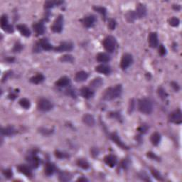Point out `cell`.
<instances>
[{"label": "cell", "instance_id": "11", "mask_svg": "<svg viewBox=\"0 0 182 182\" xmlns=\"http://www.w3.org/2000/svg\"><path fill=\"white\" fill-rule=\"evenodd\" d=\"M27 161L29 162L31 167L34 168V169L38 168L39 164L41 163L40 159L34 153H32V154H29V157L27 158Z\"/></svg>", "mask_w": 182, "mask_h": 182}, {"label": "cell", "instance_id": "47", "mask_svg": "<svg viewBox=\"0 0 182 182\" xmlns=\"http://www.w3.org/2000/svg\"><path fill=\"white\" fill-rule=\"evenodd\" d=\"M158 51H159V54L160 56H163L164 55H166L167 54V49H166L165 47L164 46V45H160L159 47V49H158Z\"/></svg>", "mask_w": 182, "mask_h": 182}, {"label": "cell", "instance_id": "14", "mask_svg": "<svg viewBox=\"0 0 182 182\" xmlns=\"http://www.w3.org/2000/svg\"><path fill=\"white\" fill-rule=\"evenodd\" d=\"M95 21H96V19H95V16L93 15H88L86 16V17H84L82 20V22H83V25L87 28H90V27H92L95 23Z\"/></svg>", "mask_w": 182, "mask_h": 182}, {"label": "cell", "instance_id": "23", "mask_svg": "<svg viewBox=\"0 0 182 182\" xmlns=\"http://www.w3.org/2000/svg\"><path fill=\"white\" fill-rule=\"evenodd\" d=\"M2 134L5 136H12L16 134L17 130L13 126H7L6 128H3L1 130Z\"/></svg>", "mask_w": 182, "mask_h": 182}, {"label": "cell", "instance_id": "9", "mask_svg": "<svg viewBox=\"0 0 182 182\" xmlns=\"http://www.w3.org/2000/svg\"><path fill=\"white\" fill-rule=\"evenodd\" d=\"M73 49V44L71 42H62L59 46L56 47L54 48V51L56 52L61 53L66 51H71Z\"/></svg>", "mask_w": 182, "mask_h": 182}, {"label": "cell", "instance_id": "29", "mask_svg": "<svg viewBox=\"0 0 182 182\" xmlns=\"http://www.w3.org/2000/svg\"><path fill=\"white\" fill-rule=\"evenodd\" d=\"M62 4H63V1H47L44 4V8L46 9H49L56 6H60Z\"/></svg>", "mask_w": 182, "mask_h": 182}, {"label": "cell", "instance_id": "54", "mask_svg": "<svg viewBox=\"0 0 182 182\" xmlns=\"http://www.w3.org/2000/svg\"><path fill=\"white\" fill-rule=\"evenodd\" d=\"M78 181H88V179H87L86 178H84V177H81V178H79L77 180Z\"/></svg>", "mask_w": 182, "mask_h": 182}, {"label": "cell", "instance_id": "34", "mask_svg": "<svg viewBox=\"0 0 182 182\" xmlns=\"http://www.w3.org/2000/svg\"><path fill=\"white\" fill-rule=\"evenodd\" d=\"M93 9L97 12H98L103 16L104 19L106 18L107 16V9L106 8L103 7H98V6H94L93 7Z\"/></svg>", "mask_w": 182, "mask_h": 182}, {"label": "cell", "instance_id": "17", "mask_svg": "<svg viewBox=\"0 0 182 182\" xmlns=\"http://www.w3.org/2000/svg\"><path fill=\"white\" fill-rule=\"evenodd\" d=\"M70 80L67 76H63L56 82V85L59 88H65L70 85Z\"/></svg>", "mask_w": 182, "mask_h": 182}, {"label": "cell", "instance_id": "37", "mask_svg": "<svg viewBox=\"0 0 182 182\" xmlns=\"http://www.w3.org/2000/svg\"><path fill=\"white\" fill-rule=\"evenodd\" d=\"M169 23L170 26H171L173 27H177L179 25L180 20L175 17H171V19H169Z\"/></svg>", "mask_w": 182, "mask_h": 182}, {"label": "cell", "instance_id": "19", "mask_svg": "<svg viewBox=\"0 0 182 182\" xmlns=\"http://www.w3.org/2000/svg\"><path fill=\"white\" fill-rule=\"evenodd\" d=\"M81 95L85 99H90L94 95V91L91 88L88 87H83L81 89Z\"/></svg>", "mask_w": 182, "mask_h": 182}, {"label": "cell", "instance_id": "42", "mask_svg": "<svg viewBox=\"0 0 182 182\" xmlns=\"http://www.w3.org/2000/svg\"><path fill=\"white\" fill-rule=\"evenodd\" d=\"M110 117H112V118H115L118 121H122V117H121V115L120 113L117 112H115V113H110Z\"/></svg>", "mask_w": 182, "mask_h": 182}, {"label": "cell", "instance_id": "33", "mask_svg": "<svg viewBox=\"0 0 182 182\" xmlns=\"http://www.w3.org/2000/svg\"><path fill=\"white\" fill-rule=\"evenodd\" d=\"M19 105H21V107L24 109H29L31 107L30 100L27 98H21L20 100L19 101Z\"/></svg>", "mask_w": 182, "mask_h": 182}, {"label": "cell", "instance_id": "15", "mask_svg": "<svg viewBox=\"0 0 182 182\" xmlns=\"http://www.w3.org/2000/svg\"><path fill=\"white\" fill-rule=\"evenodd\" d=\"M33 28L35 33L38 35H42L44 34L45 32V26H44V23L43 21H40L39 22H36L33 25Z\"/></svg>", "mask_w": 182, "mask_h": 182}, {"label": "cell", "instance_id": "10", "mask_svg": "<svg viewBox=\"0 0 182 182\" xmlns=\"http://www.w3.org/2000/svg\"><path fill=\"white\" fill-rule=\"evenodd\" d=\"M110 138H111V140H112L117 146L120 147V148L123 149V150H128L129 149L128 147L127 146L122 140H121L120 137H119V135L117 134L116 132L112 133V134H110Z\"/></svg>", "mask_w": 182, "mask_h": 182}, {"label": "cell", "instance_id": "18", "mask_svg": "<svg viewBox=\"0 0 182 182\" xmlns=\"http://www.w3.org/2000/svg\"><path fill=\"white\" fill-rule=\"evenodd\" d=\"M17 169L20 173L23 174V175L26 176V177H30L32 176V171H31L30 167H29V166L25 165V164H21V165L18 166Z\"/></svg>", "mask_w": 182, "mask_h": 182}, {"label": "cell", "instance_id": "52", "mask_svg": "<svg viewBox=\"0 0 182 182\" xmlns=\"http://www.w3.org/2000/svg\"><path fill=\"white\" fill-rule=\"evenodd\" d=\"M129 164H130V163H129L128 160L125 159V160H123V161L122 162V163H121V166H122V167L123 168V169H128V167H129Z\"/></svg>", "mask_w": 182, "mask_h": 182}, {"label": "cell", "instance_id": "36", "mask_svg": "<svg viewBox=\"0 0 182 182\" xmlns=\"http://www.w3.org/2000/svg\"><path fill=\"white\" fill-rule=\"evenodd\" d=\"M59 179L61 181H68L71 179V177H70V174L66 173V172H62L59 175Z\"/></svg>", "mask_w": 182, "mask_h": 182}, {"label": "cell", "instance_id": "44", "mask_svg": "<svg viewBox=\"0 0 182 182\" xmlns=\"http://www.w3.org/2000/svg\"><path fill=\"white\" fill-rule=\"evenodd\" d=\"M39 132L42 133V134H44V135H50L51 134H52L53 132L54 131L51 130H47V129H45V128H39Z\"/></svg>", "mask_w": 182, "mask_h": 182}, {"label": "cell", "instance_id": "28", "mask_svg": "<svg viewBox=\"0 0 182 182\" xmlns=\"http://www.w3.org/2000/svg\"><path fill=\"white\" fill-rule=\"evenodd\" d=\"M55 171V167L54 165L51 162H48L46 163V166L44 168V172L45 174L47 176H51Z\"/></svg>", "mask_w": 182, "mask_h": 182}, {"label": "cell", "instance_id": "16", "mask_svg": "<svg viewBox=\"0 0 182 182\" xmlns=\"http://www.w3.org/2000/svg\"><path fill=\"white\" fill-rule=\"evenodd\" d=\"M104 161L105 162V164H106L108 167L111 168L115 167L117 163V157L115 155H113V154L107 155L104 158Z\"/></svg>", "mask_w": 182, "mask_h": 182}, {"label": "cell", "instance_id": "13", "mask_svg": "<svg viewBox=\"0 0 182 182\" xmlns=\"http://www.w3.org/2000/svg\"><path fill=\"white\" fill-rule=\"evenodd\" d=\"M137 18H143L147 15V7L143 4H138L135 11Z\"/></svg>", "mask_w": 182, "mask_h": 182}, {"label": "cell", "instance_id": "46", "mask_svg": "<svg viewBox=\"0 0 182 182\" xmlns=\"http://www.w3.org/2000/svg\"><path fill=\"white\" fill-rule=\"evenodd\" d=\"M2 173H3L4 176H5V177L7 178V179H10V178L12 177L13 173H12V171H11V169L3 170Z\"/></svg>", "mask_w": 182, "mask_h": 182}, {"label": "cell", "instance_id": "56", "mask_svg": "<svg viewBox=\"0 0 182 182\" xmlns=\"http://www.w3.org/2000/svg\"><path fill=\"white\" fill-rule=\"evenodd\" d=\"M173 8L175 9V10L178 11V10H179L180 9H181V7H180V5H174Z\"/></svg>", "mask_w": 182, "mask_h": 182}, {"label": "cell", "instance_id": "20", "mask_svg": "<svg viewBox=\"0 0 182 182\" xmlns=\"http://www.w3.org/2000/svg\"><path fill=\"white\" fill-rule=\"evenodd\" d=\"M95 71L97 73L105 74V75H108L111 73V68L109 66L105 65V64H100L95 67Z\"/></svg>", "mask_w": 182, "mask_h": 182}, {"label": "cell", "instance_id": "24", "mask_svg": "<svg viewBox=\"0 0 182 182\" xmlns=\"http://www.w3.org/2000/svg\"><path fill=\"white\" fill-rule=\"evenodd\" d=\"M88 78V73L85 71H79L76 74L75 81L78 83L85 81Z\"/></svg>", "mask_w": 182, "mask_h": 182}, {"label": "cell", "instance_id": "21", "mask_svg": "<svg viewBox=\"0 0 182 182\" xmlns=\"http://www.w3.org/2000/svg\"><path fill=\"white\" fill-rule=\"evenodd\" d=\"M17 29L20 34L22 35V36H25V37H29L31 36V32L28 27H27L26 25L24 24H19L17 26Z\"/></svg>", "mask_w": 182, "mask_h": 182}, {"label": "cell", "instance_id": "7", "mask_svg": "<svg viewBox=\"0 0 182 182\" xmlns=\"http://www.w3.org/2000/svg\"><path fill=\"white\" fill-rule=\"evenodd\" d=\"M169 120L171 122L175 124H181L182 122V113L180 109L173 111L169 116Z\"/></svg>", "mask_w": 182, "mask_h": 182}, {"label": "cell", "instance_id": "4", "mask_svg": "<svg viewBox=\"0 0 182 182\" xmlns=\"http://www.w3.org/2000/svg\"><path fill=\"white\" fill-rule=\"evenodd\" d=\"M103 46L105 49L109 53H112L115 51L116 46V40L115 37L108 36L103 41Z\"/></svg>", "mask_w": 182, "mask_h": 182}, {"label": "cell", "instance_id": "25", "mask_svg": "<svg viewBox=\"0 0 182 182\" xmlns=\"http://www.w3.org/2000/svg\"><path fill=\"white\" fill-rule=\"evenodd\" d=\"M103 84V78L100 77H97L92 81L91 83H90V86L91 88L94 89L96 88H99L100 87H101V85Z\"/></svg>", "mask_w": 182, "mask_h": 182}, {"label": "cell", "instance_id": "31", "mask_svg": "<svg viewBox=\"0 0 182 182\" xmlns=\"http://www.w3.org/2000/svg\"><path fill=\"white\" fill-rule=\"evenodd\" d=\"M125 18H126L127 21H128V22L132 23L133 21H135V19H137V17L136 13L134 11H129L128 13L125 14Z\"/></svg>", "mask_w": 182, "mask_h": 182}, {"label": "cell", "instance_id": "50", "mask_svg": "<svg viewBox=\"0 0 182 182\" xmlns=\"http://www.w3.org/2000/svg\"><path fill=\"white\" fill-rule=\"evenodd\" d=\"M147 155L148 157H150V159H152L156 160V161H159V160H160L159 158L158 157V156H156L155 154L153 153V152H147Z\"/></svg>", "mask_w": 182, "mask_h": 182}, {"label": "cell", "instance_id": "39", "mask_svg": "<svg viewBox=\"0 0 182 182\" xmlns=\"http://www.w3.org/2000/svg\"><path fill=\"white\" fill-rule=\"evenodd\" d=\"M151 172H152V176H153V177L155 178L156 180H158V181H164L163 177H162V175L160 174V173L157 171V170L152 169Z\"/></svg>", "mask_w": 182, "mask_h": 182}, {"label": "cell", "instance_id": "55", "mask_svg": "<svg viewBox=\"0 0 182 182\" xmlns=\"http://www.w3.org/2000/svg\"><path fill=\"white\" fill-rule=\"evenodd\" d=\"M9 97L11 100H14L16 98V95H14V94H13V93H11V94H9Z\"/></svg>", "mask_w": 182, "mask_h": 182}, {"label": "cell", "instance_id": "5", "mask_svg": "<svg viewBox=\"0 0 182 182\" xmlns=\"http://www.w3.org/2000/svg\"><path fill=\"white\" fill-rule=\"evenodd\" d=\"M63 16L59 15L54 21V23L51 26V30L55 33H60L63 28Z\"/></svg>", "mask_w": 182, "mask_h": 182}, {"label": "cell", "instance_id": "32", "mask_svg": "<svg viewBox=\"0 0 182 182\" xmlns=\"http://www.w3.org/2000/svg\"><path fill=\"white\" fill-rule=\"evenodd\" d=\"M77 164L79 167L83 169H88L90 167V164L85 159H79L77 161Z\"/></svg>", "mask_w": 182, "mask_h": 182}, {"label": "cell", "instance_id": "30", "mask_svg": "<svg viewBox=\"0 0 182 182\" xmlns=\"http://www.w3.org/2000/svg\"><path fill=\"white\" fill-rule=\"evenodd\" d=\"M150 141H151L152 144L154 146H157L159 144L160 141H161V135L159 133L154 132L151 135L150 137Z\"/></svg>", "mask_w": 182, "mask_h": 182}, {"label": "cell", "instance_id": "2", "mask_svg": "<svg viewBox=\"0 0 182 182\" xmlns=\"http://www.w3.org/2000/svg\"><path fill=\"white\" fill-rule=\"evenodd\" d=\"M138 109L141 113L149 115L152 112L153 105L152 101L148 98H142L138 101Z\"/></svg>", "mask_w": 182, "mask_h": 182}, {"label": "cell", "instance_id": "26", "mask_svg": "<svg viewBox=\"0 0 182 182\" xmlns=\"http://www.w3.org/2000/svg\"><path fill=\"white\" fill-rule=\"evenodd\" d=\"M45 80V76L42 73H38L37 75L33 76L30 78V82L31 83L34 84H39L44 82Z\"/></svg>", "mask_w": 182, "mask_h": 182}, {"label": "cell", "instance_id": "38", "mask_svg": "<svg viewBox=\"0 0 182 182\" xmlns=\"http://www.w3.org/2000/svg\"><path fill=\"white\" fill-rule=\"evenodd\" d=\"M158 95H159V96L160 97V98L162 100H165L167 97H168V94L167 93V92L165 91V90H164L163 88L160 87L158 88Z\"/></svg>", "mask_w": 182, "mask_h": 182}, {"label": "cell", "instance_id": "41", "mask_svg": "<svg viewBox=\"0 0 182 182\" xmlns=\"http://www.w3.org/2000/svg\"><path fill=\"white\" fill-rule=\"evenodd\" d=\"M22 49H23V45L21 44V43L17 42L14 44V46L12 51H13V52L17 53V52H20Z\"/></svg>", "mask_w": 182, "mask_h": 182}, {"label": "cell", "instance_id": "45", "mask_svg": "<svg viewBox=\"0 0 182 182\" xmlns=\"http://www.w3.org/2000/svg\"><path fill=\"white\" fill-rule=\"evenodd\" d=\"M116 25H117V23H116V21H115V19H110L109 22H108V27L110 30H114V29H115V27H116Z\"/></svg>", "mask_w": 182, "mask_h": 182}, {"label": "cell", "instance_id": "35", "mask_svg": "<svg viewBox=\"0 0 182 182\" xmlns=\"http://www.w3.org/2000/svg\"><path fill=\"white\" fill-rule=\"evenodd\" d=\"M60 60L62 62H66V63H73L74 61V57L72 55L66 54L63 56L61 58H60Z\"/></svg>", "mask_w": 182, "mask_h": 182}, {"label": "cell", "instance_id": "22", "mask_svg": "<svg viewBox=\"0 0 182 182\" xmlns=\"http://www.w3.org/2000/svg\"><path fill=\"white\" fill-rule=\"evenodd\" d=\"M83 122H84V124H85L86 125L90 127H93L95 124V118H94L93 115L88 114V113L83 115Z\"/></svg>", "mask_w": 182, "mask_h": 182}, {"label": "cell", "instance_id": "3", "mask_svg": "<svg viewBox=\"0 0 182 182\" xmlns=\"http://www.w3.org/2000/svg\"><path fill=\"white\" fill-rule=\"evenodd\" d=\"M37 107L42 112H48L53 109L54 105L50 100L46 98H41L37 103Z\"/></svg>", "mask_w": 182, "mask_h": 182}, {"label": "cell", "instance_id": "27", "mask_svg": "<svg viewBox=\"0 0 182 182\" xmlns=\"http://www.w3.org/2000/svg\"><path fill=\"white\" fill-rule=\"evenodd\" d=\"M96 59L100 63H106L110 60V57L108 54H105V53H99L97 55Z\"/></svg>", "mask_w": 182, "mask_h": 182}, {"label": "cell", "instance_id": "1", "mask_svg": "<svg viewBox=\"0 0 182 182\" xmlns=\"http://www.w3.org/2000/svg\"><path fill=\"white\" fill-rule=\"evenodd\" d=\"M122 92V86L121 84L116 85L114 87L107 88L103 94V99L105 100H113L120 97Z\"/></svg>", "mask_w": 182, "mask_h": 182}, {"label": "cell", "instance_id": "40", "mask_svg": "<svg viewBox=\"0 0 182 182\" xmlns=\"http://www.w3.org/2000/svg\"><path fill=\"white\" fill-rule=\"evenodd\" d=\"M0 23H1L2 28L9 24V20H8V17L7 15L3 14L2 16L1 20H0Z\"/></svg>", "mask_w": 182, "mask_h": 182}, {"label": "cell", "instance_id": "51", "mask_svg": "<svg viewBox=\"0 0 182 182\" xmlns=\"http://www.w3.org/2000/svg\"><path fill=\"white\" fill-rule=\"evenodd\" d=\"M171 87L173 88V89L174 90L175 92H178L180 90V87L179 85V84H178L177 82H171Z\"/></svg>", "mask_w": 182, "mask_h": 182}, {"label": "cell", "instance_id": "6", "mask_svg": "<svg viewBox=\"0 0 182 182\" xmlns=\"http://www.w3.org/2000/svg\"><path fill=\"white\" fill-rule=\"evenodd\" d=\"M133 62V57L130 54H125L120 61V67L122 70H126L131 66Z\"/></svg>", "mask_w": 182, "mask_h": 182}, {"label": "cell", "instance_id": "12", "mask_svg": "<svg viewBox=\"0 0 182 182\" xmlns=\"http://www.w3.org/2000/svg\"><path fill=\"white\" fill-rule=\"evenodd\" d=\"M149 44L152 48H155L159 46V40H158L157 33L152 32L149 35Z\"/></svg>", "mask_w": 182, "mask_h": 182}, {"label": "cell", "instance_id": "49", "mask_svg": "<svg viewBox=\"0 0 182 182\" xmlns=\"http://www.w3.org/2000/svg\"><path fill=\"white\" fill-rule=\"evenodd\" d=\"M148 126L147 125H142L140 127V128H138V131L140 132V133H142V134H144V133L147 132V131L148 130Z\"/></svg>", "mask_w": 182, "mask_h": 182}, {"label": "cell", "instance_id": "43", "mask_svg": "<svg viewBox=\"0 0 182 182\" xmlns=\"http://www.w3.org/2000/svg\"><path fill=\"white\" fill-rule=\"evenodd\" d=\"M55 154H56V157L59 158V159H65V158L69 157V155H68V154L64 153V152H62L60 151H56Z\"/></svg>", "mask_w": 182, "mask_h": 182}, {"label": "cell", "instance_id": "8", "mask_svg": "<svg viewBox=\"0 0 182 182\" xmlns=\"http://www.w3.org/2000/svg\"><path fill=\"white\" fill-rule=\"evenodd\" d=\"M36 46L37 48L35 50L36 51H39V48H42V49H44L45 51H51L54 48V47H53L52 45L50 44L48 39L46 38L40 39V41L37 43Z\"/></svg>", "mask_w": 182, "mask_h": 182}, {"label": "cell", "instance_id": "53", "mask_svg": "<svg viewBox=\"0 0 182 182\" xmlns=\"http://www.w3.org/2000/svg\"><path fill=\"white\" fill-rule=\"evenodd\" d=\"M91 154H92V155L94 156V157H96V156H98V154H99L98 150H97V148L93 147L91 150Z\"/></svg>", "mask_w": 182, "mask_h": 182}, {"label": "cell", "instance_id": "48", "mask_svg": "<svg viewBox=\"0 0 182 182\" xmlns=\"http://www.w3.org/2000/svg\"><path fill=\"white\" fill-rule=\"evenodd\" d=\"M2 29L4 31H6V32H7V33H13L14 32V28H13L12 25L8 24V25H7V26L2 27Z\"/></svg>", "mask_w": 182, "mask_h": 182}]
</instances>
